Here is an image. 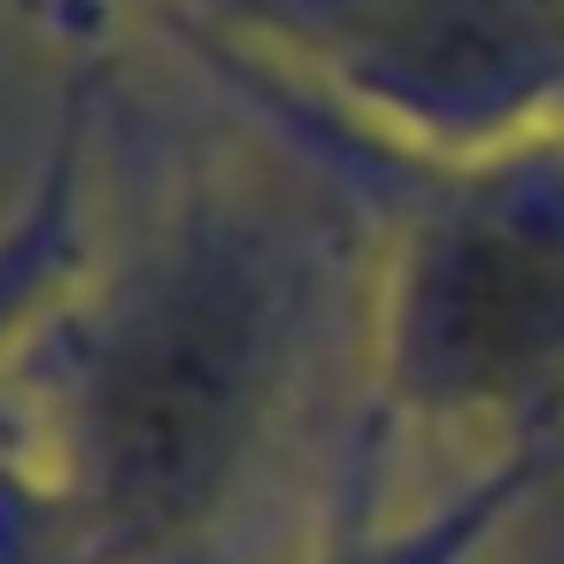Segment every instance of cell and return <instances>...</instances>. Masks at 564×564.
Masks as SVG:
<instances>
[{"instance_id": "2", "label": "cell", "mask_w": 564, "mask_h": 564, "mask_svg": "<svg viewBox=\"0 0 564 564\" xmlns=\"http://www.w3.org/2000/svg\"><path fill=\"white\" fill-rule=\"evenodd\" d=\"M225 55L217 40H202ZM240 86L317 155V171L371 209V456L387 433L564 441V132L479 155H425L348 124L302 86L225 55Z\"/></svg>"}, {"instance_id": "5", "label": "cell", "mask_w": 564, "mask_h": 564, "mask_svg": "<svg viewBox=\"0 0 564 564\" xmlns=\"http://www.w3.org/2000/svg\"><path fill=\"white\" fill-rule=\"evenodd\" d=\"M86 132H94V78L70 86L47 171L0 232V371L32 340V325L63 302V286L86 271Z\"/></svg>"}, {"instance_id": "3", "label": "cell", "mask_w": 564, "mask_h": 564, "mask_svg": "<svg viewBox=\"0 0 564 564\" xmlns=\"http://www.w3.org/2000/svg\"><path fill=\"white\" fill-rule=\"evenodd\" d=\"M202 40L425 155L564 132V0H202Z\"/></svg>"}, {"instance_id": "1", "label": "cell", "mask_w": 564, "mask_h": 564, "mask_svg": "<svg viewBox=\"0 0 564 564\" xmlns=\"http://www.w3.org/2000/svg\"><path fill=\"white\" fill-rule=\"evenodd\" d=\"M333 194L194 186L9 356L0 433L63 564H178L232 518L325 333L371 294V240Z\"/></svg>"}, {"instance_id": "4", "label": "cell", "mask_w": 564, "mask_h": 564, "mask_svg": "<svg viewBox=\"0 0 564 564\" xmlns=\"http://www.w3.org/2000/svg\"><path fill=\"white\" fill-rule=\"evenodd\" d=\"M564 464V441H525L502 456H479L448 495H433L425 510H371L356 495V510H340V525L302 556V564H479L495 549V533L518 518V502Z\"/></svg>"}]
</instances>
